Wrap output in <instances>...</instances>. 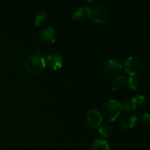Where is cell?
Segmentation results:
<instances>
[{
	"mask_svg": "<svg viewBox=\"0 0 150 150\" xmlns=\"http://www.w3.org/2000/svg\"><path fill=\"white\" fill-rule=\"evenodd\" d=\"M87 15L92 21L99 24L105 23L108 18V13L105 7L98 3L87 6Z\"/></svg>",
	"mask_w": 150,
	"mask_h": 150,
	"instance_id": "cell-1",
	"label": "cell"
},
{
	"mask_svg": "<svg viewBox=\"0 0 150 150\" xmlns=\"http://www.w3.org/2000/svg\"><path fill=\"white\" fill-rule=\"evenodd\" d=\"M24 66L26 71L29 73L32 74H39L43 71L46 64L43 57L38 54H34L26 59Z\"/></svg>",
	"mask_w": 150,
	"mask_h": 150,
	"instance_id": "cell-2",
	"label": "cell"
},
{
	"mask_svg": "<svg viewBox=\"0 0 150 150\" xmlns=\"http://www.w3.org/2000/svg\"><path fill=\"white\" fill-rule=\"evenodd\" d=\"M121 110L120 102L115 100H109L104 103L103 107V114L106 120L114 121L120 115Z\"/></svg>",
	"mask_w": 150,
	"mask_h": 150,
	"instance_id": "cell-3",
	"label": "cell"
},
{
	"mask_svg": "<svg viewBox=\"0 0 150 150\" xmlns=\"http://www.w3.org/2000/svg\"><path fill=\"white\" fill-rule=\"evenodd\" d=\"M144 67L143 62L137 56H130L127 57L124 62V69L126 73L133 77L142 70Z\"/></svg>",
	"mask_w": 150,
	"mask_h": 150,
	"instance_id": "cell-4",
	"label": "cell"
},
{
	"mask_svg": "<svg viewBox=\"0 0 150 150\" xmlns=\"http://www.w3.org/2000/svg\"><path fill=\"white\" fill-rule=\"evenodd\" d=\"M39 38L43 42L47 44H52L57 40V33L54 28L46 26L41 28L38 32Z\"/></svg>",
	"mask_w": 150,
	"mask_h": 150,
	"instance_id": "cell-5",
	"label": "cell"
},
{
	"mask_svg": "<svg viewBox=\"0 0 150 150\" xmlns=\"http://www.w3.org/2000/svg\"><path fill=\"white\" fill-rule=\"evenodd\" d=\"M104 68H105L107 74L110 76H112V77L120 76V75L122 73L123 70V67L121 63L114 59L108 60L105 64Z\"/></svg>",
	"mask_w": 150,
	"mask_h": 150,
	"instance_id": "cell-6",
	"label": "cell"
},
{
	"mask_svg": "<svg viewBox=\"0 0 150 150\" xmlns=\"http://www.w3.org/2000/svg\"><path fill=\"white\" fill-rule=\"evenodd\" d=\"M103 120L102 115L98 111L95 109H91L86 112V121L88 125L92 128H97L99 127Z\"/></svg>",
	"mask_w": 150,
	"mask_h": 150,
	"instance_id": "cell-7",
	"label": "cell"
},
{
	"mask_svg": "<svg viewBox=\"0 0 150 150\" xmlns=\"http://www.w3.org/2000/svg\"><path fill=\"white\" fill-rule=\"evenodd\" d=\"M137 122V116L131 111H125L120 118V122L122 127L130 129L136 125Z\"/></svg>",
	"mask_w": 150,
	"mask_h": 150,
	"instance_id": "cell-8",
	"label": "cell"
},
{
	"mask_svg": "<svg viewBox=\"0 0 150 150\" xmlns=\"http://www.w3.org/2000/svg\"><path fill=\"white\" fill-rule=\"evenodd\" d=\"M45 64L53 70H57L62 67L63 58L60 54L57 53L48 54L45 59Z\"/></svg>",
	"mask_w": 150,
	"mask_h": 150,
	"instance_id": "cell-9",
	"label": "cell"
},
{
	"mask_svg": "<svg viewBox=\"0 0 150 150\" xmlns=\"http://www.w3.org/2000/svg\"><path fill=\"white\" fill-rule=\"evenodd\" d=\"M132 108L134 110H142L146 105V98L142 95H138L131 99Z\"/></svg>",
	"mask_w": 150,
	"mask_h": 150,
	"instance_id": "cell-10",
	"label": "cell"
},
{
	"mask_svg": "<svg viewBox=\"0 0 150 150\" xmlns=\"http://www.w3.org/2000/svg\"><path fill=\"white\" fill-rule=\"evenodd\" d=\"M127 84V78L125 76H117L113 80L111 83V88L113 90L122 89Z\"/></svg>",
	"mask_w": 150,
	"mask_h": 150,
	"instance_id": "cell-11",
	"label": "cell"
},
{
	"mask_svg": "<svg viewBox=\"0 0 150 150\" xmlns=\"http://www.w3.org/2000/svg\"><path fill=\"white\" fill-rule=\"evenodd\" d=\"M86 14H87V6H79L73 10L72 18L75 21H80L82 20Z\"/></svg>",
	"mask_w": 150,
	"mask_h": 150,
	"instance_id": "cell-12",
	"label": "cell"
},
{
	"mask_svg": "<svg viewBox=\"0 0 150 150\" xmlns=\"http://www.w3.org/2000/svg\"><path fill=\"white\" fill-rule=\"evenodd\" d=\"M92 150H109L108 142L103 139H95L91 146Z\"/></svg>",
	"mask_w": 150,
	"mask_h": 150,
	"instance_id": "cell-13",
	"label": "cell"
},
{
	"mask_svg": "<svg viewBox=\"0 0 150 150\" xmlns=\"http://www.w3.org/2000/svg\"><path fill=\"white\" fill-rule=\"evenodd\" d=\"M98 132H99L100 136H102L103 137L106 138L111 136V134L113 133V128L111 125L104 124L103 125H102L100 127Z\"/></svg>",
	"mask_w": 150,
	"mask_h": 150,
	"instance_id": "cell-14",
	"label": "cell"
},
{
	"mask_svg": "<svg viewBox=\"0 0 150 150\" xmlns=\"http://www.w3.org/2000/svg\"><path fill=\"white\" fill-rule=\"evenodd\" d=\"M47 15L44 12H39L37 13L35 19V23L37 26H41L46 22Z\"/></svg>",
	"mask_w": 150,
	"mask_h": 150,
	"instance_id": "cell-15",
	"label": "cell"
},
{
	"mask_svg": "<svg viewBox=\"0 0 150 150\" xmlns=\"http://www.w3.org/2000/svg\"><path fill=\"white\" fill-rule=\"evenodd\" d=\"M127 86L132 90H136L139 87V81L136 78L130 77L127 79Z\"/></svg>",
	"mask_w": 150,
	"mask_h": 150,
	"instance_id": "cell-16",
	"label": "cell"
},
{
	"mask_svg": "<svg viewBox=\"0 0 150 150\" xmlns=\"http://www.w3.org/2000/svg\"><path fill=\"white\" fill-rule=\"evenodd\" d=\"M121 105V109L125 110V111H130L132 108V103L130 100H123L122 102L120 103Z\"/></svg>",
	"mask_w": 150,
	"mask_h": 150,
	"instance_id": "cell-17",
	"label": "cell"
},
{
	"mask_svg": "<svg viewBox=\"0 0 150 150\" xmlns=\"http://www.w3.org/2000/svg\"><path fill=\"white\" fill-rule=\"evenodd\" d=\"M141 122H142L143 124L146 125H149V115L147 114V113H145V114H142L140 117Z\"/></svg>",
	"mask_w": 150,
	"mask_h": 150,
	"instance_id": "cell-18",
	"label": "cell"
}]
</instances>
